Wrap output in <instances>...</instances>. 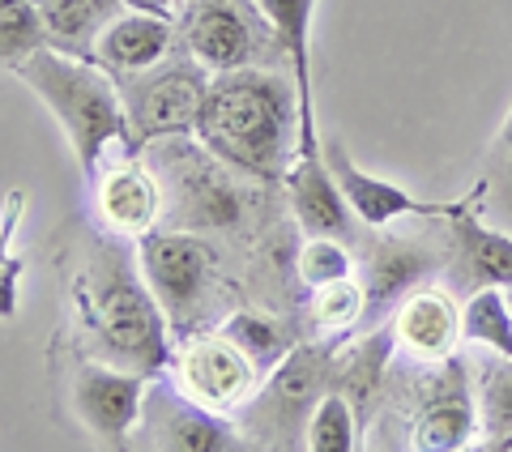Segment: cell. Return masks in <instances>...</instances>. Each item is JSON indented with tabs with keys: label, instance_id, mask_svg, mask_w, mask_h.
<instances>
[{
	"label": "cell",
	"instance_id": "6da1fadb",
	"mask_svg": "<svg viewBox=\"0 0 512 452\" xmlns=\"http://www.w3.org/2000/svg\"><path fill=\"white\" fill-rule=\"evenodd\" d=\"M299 86L269 69L214 73L197 120V141L256 184H282L299 154Z\"/></svg>",
	"mask_w": 512,
	"mask_h": 452
},
{
	"label": "cell",
	"instance_id": "7a4b0ae2",
	"mask_svg": "<svg viewBox=\"0 0 512 452\" xmlns=\"http://www.w3.org/2000/svg\"><path fill=\"white\" fill-rule=\"evenodd\" d=\"M73 312L86 342V359H103L128 371L163 376L171 367V325L163 303L141 273L137 256L116 244H99L73 278Z\"/></svg>",
	"mask_w": 512,
	"mask_h": 452
},
{
	"label": "cell",
	"instance_id": "3957f363",
	"mask_svg": "<svg viewBox=\"0 0 512 452\" xmlns=\"http://www.w3.org/2000/svg\"><path fill=\"white\" fill-rule=\"evenodd\" d=\"M13 77L56 116L60 133L73 145V158L86 180L99 175L107 145L120 141L124 150H137L124 94L107 64L73 56V52H64V47H47V52L30 56L22 69H13Z\"/></svg>",
	"mask_w": 512,
	"mask_h": 452
},
{
	"label": "cell",
	"instance_id": "277c9868",
	"mask_svg": "<svg viewBox=\"0 0 512 452\" xmlns=\"http://www.w3.org/2000/svg\"><path fill=\"white\" fill-rule=\"evenodd\" d=\"M342 337H308L295 342L282 359L265 371L261 389L235 410V423L244 427L252 448H303L316 406L329 393V371Z\"/></svg>",
	"mask_w": 512,
	"mask_h": 452
},
{
	"label": "cell",
	"instance_id": "5b68a950",
	"mask_svg": "<svg viewBox=\"0 0 512 452\" xmlns=\"http://www.w3.org/2000/svg\"><path fill=\"white\" fill-rule=\"evenodd\" d=\"M137 265L146 273L154 299L163 303L171 333H201L205 316L218 308L222 295V265L214 244L201 231H163L154 226L150 235L137 239Z\"/></svg>",
	"mask_w": 512,
	"mask_h": 452
},
{
	"label": "cell",
	"instance_id": "8992f818",
	"mask_svg": "<svg viewBox=\"0 0 512 452\" xmlns=\"http://www.w3.org/2000/svg\"><path fill=\"white\" fill-rule=\"evenodd\" d=\"M210 69L197 60H163L146 73L120 77V94L133 120L137 145L167 137H197V120L210 90Z\"/></svg>",
	"mask_w": 512,
	"mask_h": 452
},
{
	"label": "cell",
	"instance_id": "52a82bcc",
	"mask_svg": "<svg viewBox=\"0 0 512 452\" xmlns=\"http://www.w3.org/2000/svg\"><path fill=\"white\" fill-rule=\"evenodd\" d=\"M133 448L154 452H239L252 448L235 414H218L192 401L175 380L154 376L146 393V410L133 431Z\"/></svg>",
	"mask_w": 512,
	"mask_h": 452
},
{
	"label": "cell",
	"instance_id": "ba28073f",
	"mask_svg": "<svg viewBox=\"0 0 512 452\" xmlns=\"http://www.w3.org/2000/svg\"><path fill=\"white\" fill-rule=\"evenodd\" d=\"M171 380L180 384L192 401H201V406H210L218 414H235L261 389L265 371L222 329H201V333H188L184 342L175 346Z\"/></svg>",
	"mask_w": 512,
	"mask_h": 452
},
{
	"label": "cell",
	"instance_id": "9c48e42d",
	"mask_svg": "<svg viewBox=\"0 0 512 452\" xmlns=\"http://www.w3.org/2000/svg\"><path fill=\"white\" fill-rule=\"evenodd\" d=\"M146 371H128L103 359H82L73 367V384H69V401L82 431L90 435L99 448H133V431L146 410V393H150Z\"/></svg>",
	"mask_w": 512,
	"mask_h": 452
},
{
	"label": "cell",
	"instance_id": "30bf717a",
	"mask_svg": "<svg viewBox=\"0 0 512 452\" xmlns=\"http://www.w3.org/2000/svg\"><path fill=\"white\" fill-rule=\"evenodd\" d=\"M274 39L256 0H192L184 13V52L210 73L248 69Z\"/></svg>",
	"mask_w": 512,
	"mask_h": 452
},
{
	"label": "cell",
	"instance_id": "8fae6325",
	"mask_svg": "<svg viewBox=\"0 0 512 452\" xmlns=\"http://www.w3.org/2000/svg\"><path fill=\"white\" fill-rule=\"evenodd\" d=\"M167 175L175 180L188 209L192 231H239L248 218V197L244 188L231 180L222 158H214L205 145H192L188 137H167Z\"/></svg>",
	"mask_w": 512,
	"mask_h": 452
},
{
	"label": "cell",
	"instance_id": "7c38bea8",
	"mask_svg": "<svg viewBox=\"0 0 512 452\" xmlns=\"http://www.w3.org/2000/svg\"><path fill=\"white\" fill-rule=\"evenodd\" d=\"M410 431V444L419 452H461L474 444V435L483 431V414H478V393L470 389L466 359L448 354L436 371H427Z\"/></svg>",
	"mask_w": 512,
	"mask_h": 452
},
{
	"label": "cell",
	"instance_id": "4fadbf2b",
	"mask_svg": "<svg viewBox=\"0 0 512 452\" xmlns=\"http://www.w3.org/2000/svg\"><path fill=\"white\" fill-rule=\"evenodd\" d=\"M320 145H325V158H329L333 175H338V188L346 192V205L355 209V218L367 226V231H384L389 222H402V218H444L448 222L457 214V201H448V205L444 201H419L402 184L363 171L355 158H350L342 137L320 133Z\"/></svg>",
	"mask_w": 512,
	"mask_h": 452
},
{
	"label": "cell",
	"instance_id": "5bb4252c",
	"mask_svg": "<svg viewBox=\"0 0 512 452\" xmlns=\"http://www.w3.org/2000/svg\"><path fill=\"white\" fill-rule=\"evenodd\" d=\"M448 235H453L448 282L457 290H466V295L483 286L512 290V231L478 214V188L457 201V214L448 218Z\"/></svg>",
	"mask_w": 512,
	"mask_h": 452
},
{
	"label": "cell",
	"instance_id": "9a60e30c",
	"mask_svg": "<svg viewBox=\"0 0 512 452\" xmlns=\"http://www.w3.org/2000/svg\"><path fill=\"white\" fill-rule=\"evenodd\" d=\"M94 209H99V222L111 235L141 239L163 222L167 188L154 175V167H146L137 154H128V158H120V163L99 171V184H94Z\"/></svg>",
	"mask_w": 512,
	"mask_h": 452
},
{
	"label": "cell",
	"instance_id": "2e32d148",
	"mask_svg": "<svg viewBox=\"0 0 512 452\" xmlns=\"http://www.w3.org/2000/svg\"><path fill=\"white\" fill-rule=\"evenodd\" d=\"M402 350L397 342V329L393 320L389 325H372L355 337H342L338 354H333V371H329V389L342 393L350 406H355L359 427L367 431V423L376 418L384 389H389V367H393V354Z\"/></svg>",
	"mask_w": 512,
	"mask_h": 452
},
{
	"label": "cell",
	"instance_id": "e0dca14e",
	"mask_svg": "<svg viewBox=\"0 0 512 452\" xmlns=\"http://www.w3.org/2000/svg\"><path fill=\"white\" fill-rule=\"evenodd\" d=\"M286 205L299 222L303 235H333V239H350V218L355 209L346 205V192L338 188V175H333L325 145L316 154H295L291 171H286Z\"/></svg>",
	"mask_w": 512,
	"mask_h": 452
},
{
	"label": "cell",
	"instance_id": "ac0fdd59",
	"mask_svg": "<svg viewBox=\"0 0 512 452\" xmlns=\"http://www.w3.org/2000/svg\"><path fill=\"white\" fill-rule=\"evenodd\" d=\"M397 342L414 363H444L461 342V308L444 286H419L393 308Z\"/></svg>",
	"mask_w": 512,
	"mask_h": 452
},
{
	"label": "cell",
	"instance_id": "d6986e66",
	"mask_svg": "<svg viewBox=\"0 0 512 452\" xmlns=\"http://www.w3.org/2000/svg\"><path fill=\"white\" fill-rule=\"evenodd\" d=\"M256 9L265 13L274 43L291 56V82L299 86V154L320 150V128H316V107H312V18H316V0H256Z\"/></svg>",
	"mask_w": 512,
	"mask_h": 452
},
{
	"label": "cell",
	"instance_id": "ffe728a7",
	"mask_svg": "<svg viewBox=\"0 0 512 452\" xmlns=\"http://www.w3.org/2000/svg\"><path fill=\"white\" fill-rule=\"evenodd\" d=\"M171 43H175V30L167 13L128 5L94 39V60L107 64L116 77H128V73H146L154 64H163L171 56Z\"/></svg>",
	"mask_w": 512,
	"mask_h": 452
},
{
	"label": "cell",
	"instance_id": "44dd1931",
	"mask_svg": "<svg viewBox=\"0 0 512 452\" xmlns=\"http://www.w3.org/2000/svg\"><path fill=\"white\" fill-rule=\"evenodd\" d=\"M436 269L431 252L410 244V239H380L363 261V290H367V320H380L397 308L410 290H419L423 278ZM363 320V325H367Z\"/></svg>",
	"mask_w": 512,
	"mask_h": 452
},
{
	"label": "cell",
	"instance_id": "7402d4cb",
	"mask_svg": "<svg viewBox=\"0 0 512 452\" xmlns=\"http://www.w3.org/2000/svg\"><path fill=\"white\" fill-rule=\"evenodd\" d=\"M39 9L56 47L94 60V39L103 35L111 18H120L128 9V0H39Z\"/></svg>",
	"mask_w": 512,
	"mask_h": 452
},
{
	"label": "cell",
	"instance_id": "603a6c76",
	"mask_svg": "<svg viewBox=\"0 0 512 452\" xmlns=\"http://www.w3.org/2000/svg\"><path fill=\"white\" fill-rule=\"evenodd\" d=\"M308 325L316 333H333V337H346L355 333L363 320H367V290H363V278L350 273V278H338V282H325L316 286L308 295Z\"/></svg>",
	"mask_w": 512,
	"mask_h": 452
},
{
	"label": "cell",
	"instance_id": "cb8c5ba5",
	"mask_svg": "<svg viewBox=\"0 0 512 452\" xmlns=\"http://www.w3.org/2000/svg\"><path fill=\"white\" fill-rule=\"evenodd\" d=\"M56 47L52 30L43 22L39 0H0V60H5V73L22 69L30 56Z\"/></svg>",
	"mask_w": 512,
	"mask_h": 452
},
{
	"label": "cell",
	"instance_id": "d4e9b609",
	"mask_svg": "<svg viewBox=\"0 0 512 452\" xmlns=\"http://www.w3.org/2000/svg\"><path fill=\"white\" fill-rule=\"evenodd\" d=\"M478 414H483V444L512 452V354H491L478 371Z\"/></svg>",
	"mask_w": 512,
	"mask_h": 452
},
{
	"label": "cell",
	"instance_id": "484cf974",
	"mask_svg": "<svg viewBox=\"0 0 512 452\" xmlns=\"http://www.w3.org/2000/svg\"><path fill=\"white\" fill-rule=\"evenodd\" d=\"M461 342H478L491 354H512V303L504 286L474 290L461 308Z\"/></svg>",
	"mask_w": 512,
	"mask_h": 452
},
{
	"label": "cell",
	"instance_id": "4316f807",
	"mask_svg": "<svg viewBox=\"0 0 512 452\" xmlns=\"http://www.w3.org/2000/svg\"><path fill=\"white\" fill-rule=\"evenodd\" d=\"M474 188H478V214L495 226H504V231H512V107L487 150L483 180Z\"/></svg>",
	"mask_w": 512,
	"mask_h": 452
},
{
	"label": "cell",
	"instance_id": "83f0119b",
	"mask_svg": "<svg viewBox=\"0 0 512 452\" xmlns=\"http://www.w3.org/2000/svg\"><path fill=\"white\" fill-rule=\"evenodd\" d=\"M363 444V427L355 418V406L342 393H325V401L316 406L312 423H308V440L303 448L308 452H355Z\"/></svg>",
	"mask_w": 512,
	"mask_h": 452
},
{
	"label": "cell",
	"instance_id": "f1b7e54d",
	"mask_svg": "<svg viewBox=\"0 0 512 452\" xmlns=\"http://www.w3.org/2000/svg\"><path fill=\"white\" fill-rule=\"evenodd\" d=\"M218 329L227 333L231 342L244 346V350L252 354V363L261 367V371H269L286 350L295 346L291 337H286V329L278 325V320H269V316H261V312H231Z\"/></svg>",
	"mask_w": 512,
	"mask_h": 452
},
{
	"label": "cell",
	"instance_id": "f546056e",
	"mask_svg": "<svg viewBox=\"0 0 512 452\" xmlns=\"http://www.w3.org/2000/svg\"><path fill=\"white\" fill-rule=\"evenodd\" d=\"M295 273L299 282L316 290L325 282H338V278H350L355 273V256L346 252V239H333V235H308L299 244V256H295Z\"/></svg>",
	"mask_w": 512,
	"mask_h": 452
},
{
	"label": "cell",
	"instance_id": "4dcf8cb0",
	"mask_svg": "<svg viewBox=\"0 0 512 452\" xmlns=\"http://www.w3.org/2000/svg\"><path fill=\"white\" fill-rule=\"evenodd\" d=\"M133 9H158V13H167V0H128Z\"/></svg>",
	"mask_w": 512,
	"mask_h": 452
}]
</instances>
